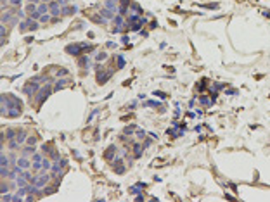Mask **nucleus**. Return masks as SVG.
I'll return each mask as SVG.
<instances>
[{
  "label": "nucleus",
  "mask_w": 270,
  "mask_h": 202,
  "mask_svg": "<svg viewBox=\"0 0 270 202\" xmlns=\"http://www.w3.org/2000/svg\"><path fill=\"white\" fill-rule=\"evenodd\" d=\"M40 2H45V4H49L50 0H40Z\"/></svg>",
  "instance_id": "obj_15"
},
{
  "label": "nucleus",
  "mask_w": 270,
  "mask_h": 202,
  "mask_svg": "<svg viewBox=\"0 0 270 202\" xmlns=\"http://www.w3.org/2000/svg\"><path fill=\"white\" fill-rule=\"evenodd\" d=\"M35 145H28V147H24L23 149V152H21V155H26V157H30V155H33L35 154Z\"/></svg>",
  "instance_id": "obj_4"
},
{
  "label": "nucleus",
  "mask_w": 270,
  "mask_h": 202,
  "mask_svg": "<svg viewBox=\"0 0 270 202\" xmlns=\"http://www.w3.org/2000/svg\"><path fill=\"white\" fill-rule=\"evenodd\" d=\"M9 4H11L12 7H19L21 5V0H9Z\"/></svg>",
  "instance_id": "obj_11"
},
{
  "label": "nucleus",
  "mask_w": 270,
  "mask_h": 202,
  "mask_svg": "<svg viewBox=\"0 0 270 202\" xmlns=\"http://www.w3.org/2000/svg\"><path fill=\"white\" fill-rule=\"evenodd\" d=\"M57 2H59L61 5H66V4H68V0H57Z\"/></svg>",
  "instance_id": "obj_14"
},
{
  "label": "nucleus",
  "mask_w": 270,
  "mask_h": 202,
  "mask_svg": "<svg viewBox=\"0 0 270 202\" xmlns=\"http://www.w3.org/2000/svg\"><path fill=\"white\" fill-rule=\"evenodd\" d=\"M97 59H99V61H102V59H106V54H99V55H97Z\"/></svg>",
  "instance_id": "obj_13"
},
{
  "label": "nucleus",
  "mask_w": 270,
  "mask_h": 202,
  "mask_svg": "<svg viewBox=\"0 0 270 202\" xmlns=\"http://www.w3.org/2000/svg\"><path fill=\"white\" fill-rule=\"evenodd\" d=\"M42 169H43V171H50V169H52V162H50V159L43 157V161H42Z\"/></svg>",
  "instance_id": "obj_5"
},
{
  "label": "nucleus",
  "mask_w": 270,
  "mask_h": 202,
  "mask_svg": "<svg viewBox=\"0 0 270 202\" xmlns=\"http://www.w3.org/2000/svg\"><path fill=\"white\" fill-rule=\"evenodd\" d=\"M50 14H42V16H40V23H49L50 21Z\"/></svg>",
  "instance_id": "obj_9"
},
{
  "label": "nucleus",
  "mask_w": 270,
  "mask_h": 202,
  "mask_svg": "<svg viewBox=\"0 0 270 202\" xmlns=\"http://www.w3.org/2000/svg\"><path fill=\"white\" fill-rule=\"evenodd\" d=\"M66 50H68V54H75V55H78L80 50H85V43H75V45H69Z\"/></svg>",
  "instance_id": "obj_2"
},
{
  "label": "nucleus",
  "mask_w": 270,
  "mask_h": 202,
  "mask_svg": "<svg viewBox=\"0 0 270 202\" xmlns=\"http://www.w3.org/2000/svg\"><path fill=\"white\" fill-rule=\"evenodd\" d=\"M68 83H69V81H57V83H55V90H59V88H64V86L68 85Z\"/></svg>",
  "instance_id": "obj_10"
},
{
  "label": "nucleus",
  "mask_w": 270,
  "mask_h": 202,
  "mask_svg": "<svg viewBox=\"0 0 270 202\" xmlns=\"http://www.w3.org/2000/svg\"><path fill=\"white\" fill-rule=\"evenodd\" d=\"M49 93H50V86H49V85H47V86H42V88L37 92V95H35V102H38V104H40L43 99H47V95H49Z\"/></svg>",
  "instance_id": "obj_1"
},
{
  "label": "nucleus",
  "mask_w": 270,
  "mask_h": 202,
  "mask_svg": "<svg viewBox=\"0 0 270 202\" xmlns=\"http://www.w3.org/2000/svg\"><path fill=\"white\" fill-rule=\"evenodd\" d=\"M37 90H38V81H33V83H28L26 86H24V93L26 95H35L37 93Z\"/></svg>",
  "instance_id": "obj_3"
},
{
  "label": "nucleus",
  "mask_w": 270,
  "mask_h": 202,
  "mask_svg": "<svg viewBox=\"0 0 270 202\" xmlns=\"http://www.w3.org/2000/svg\"><path fill=\"white\" fill-rule=\"evenodd\" d=\"M9 186H11V183H4V180H2V186H0L2 193H7V192H9Z\"/></svg>",
  "instance_id": "obj_8"
},
{
  "label": "nucleus",
  "mask_w": 270,
  "mask_h": 202,
  "mask_svg": "<svg viewBox=\"0 0 270 202\" xmlns=\"http://www.w3.org/2000/svg\"><path fill=\"white\" fill-rule=\"evenodd\" d=\"M37 144V137H28V145H35Z\"/></svg>",
  "instance_id": "obj_12"
},
{
  "label": "nucleus",
  "mask_w": 270,
  "mask_h": 202,
  "mask_svg": "<svg viewBox=\"0 0 270 202\" xmlns=\"http://www.w3.org/2000/svg\"><path fill=\"white\" fill-rule=\"evenodd\" d=\"M76 12V7L73 5H64V9H62V14H64V16H71V14H75Z\"/></svg>",
  "instance_id": "obj_6"
},
{
  "label": "nucleus",
  "mask_w": 270,
  "mask_h": 202,
  "mask_svg": "<svg viewBox=\"0 0 270 202\" xmlns=\"http://www.w3.org/2000/svg\"><path fill=\"white\" fill-rule=\"evenodd\" d=\"M16 183H17V186H26L28 183H30V181H28V180H26V178H24L23 175H19V178H17V181H16Z\"/></svg>",
  "instance_id": "obj_7"
}]
</instances>
